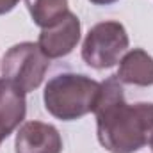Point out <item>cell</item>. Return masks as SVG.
<instances>
[{
  "label": "cell",
  "instance_id": "1",
  "mask_svg": "<svg viewBox=\"0 0 153 153\" xmlns=\"http://www.w3.org/2000/svg\"><path fill=\"white\" fill-rule=\"evenodd\" d=\"M94 107L100 144L111 153H135L153 141V103H126L121 82L109 76L100 82Z\"/></svg>",
  "mask_w": 153,
  "mask_h": 153
},
{
  "label": "cell",
  "instance_id": "2",
  "mask_svg": "<svg viewBox=\"0 0 153 153\" xmlns=\"http://www.w3.org/2000/svg\"><path fill=\"white\" fill-rule=\"evenodd\" d=\"M100 82L80 73H61L48 80L43 93L45 109L61 121H75L94 112Z\"/></svg>",
  "mask_w": 153,
  "mask_h": 153
},
{
  "label": "cell",
  "instance_id": "3",
  "mask_svg": "<svg viewBox=\"0 0 153 153\" xmlns=\"http://www.w3.org/2000/svg\"><path fill=\"white\" fill-rule=\"evenodd\" d=\"M48 66L50 59L41 52L38 43L23 41L4 53L0 75L5 82L27 94L43 84Z\"/></svg>",
  "mask_w": 153,
  "mask_h": 153
},
{
  "label": "cell",
  "instance_id": "4",
  "mask_svg": "<svg viewBox=\"0 0 153 153\" xmlns=\"http://www.w3.org/2000/svg\"><path fill=\"white\" fill-rule=\"evenodd\" d=\"M128 34L119 22H102L91 27L82 45V59L94 70L116 66L128 50Z\"/></svg>",
  "mask_w": 153,
  "mask_h": 153
},
{
  "label": "cell",
  "instance_id": "5",
  "mask_svg": "<svg viewBox=\"0 0 153 153\" xmlns=\"http://www.w3.org/2000/svg\"><path fill=\"white\" fill-rule=\"evenodd\" d=\"M80 41V20L68 11L55 25L41 29L38 45L48 59H61L73 52Z\"/></svg>",
  "mask_w": 153,
  "mask_h": 153
},
{
  "label": "cell",
  "instance_id": "6",
  "mask_svg": "<svg viewBox=\"0 0 153 153\" xmlns=\"http://www.w3.org/2000/svg\"><path fill=\"white\" fill-rule=\"evenodd\" d=\"M62 137L53 125L43 121L23 123L14 139V153H61Z\"/></svg>",
  "mask_w": 153,
  "mask_h": 153
},
{
  "label": "cell",
  "instance_id": "7",
  "mask_svg": "<svg viewBox=\"0 0 153 153\" xmlns=\"http://www.w3.org/2000/svg\"><path fill=\"white\" fill-rule=\"evenodd\" d=\"M25 93L0 78V144L25 119Z\"/></svg>",
  "mask_w": 153,
  "mask_h": 153
},
{
  "label": "cell",
  "instance_id": "8",
  "mask_svg": "<svg viewBox=\"0 0 153 153\" xmlns=\"http://www.w3.org/2000/svg\"><path fill=\"white\" fill-rule=\"evenodd\" d=\"M116 76L121 84L150 87L153 85V57L143 48L128 50L119 61Z\"/></svg>",
  "mask_w": 153,
  "mask_h": 153
},
{
  "label": "cell",
  "instance_id": "9",
  "mask_svg": "<svg viewBox=\"0 0 153 153\" xmlns=\"http://www.w3.org/2000/svg\"><path fill=\"white\" fill-rule=\"evenodd\" d=\"M25 4L32 22L41 29L55 25L70 11L68 0H25Z\"/></svg>",
  "mask_w": 153,
  "mask_h": 153
},
{
  "label": "cell",
  "instance_id": "10",
  "mask_svg": "<svg viewBox=\"0 0 153 153\" xmlns=\"http://www.w3.org/2000/svg\"><path fill=\"white\" fill-rule=\"evenodd\" d=\"M18 4H20V0H0V16L11 13Z\"/></svg>",
  "mask_w": 153,
  "mask_h": 153
},
{
  "label": "cell",
  "instance_id": "11",
  "mask_svg": "<svg viewBox=\"0 0 153 153\" xmlns=\"http://www.w3.org/2000/svg\"><path fill=\"white\" fill-rule=\"evenodd\" d=\"M89 2L94 4V5H111V4H116L119 0H89Z\"/></svg>",
  "mask_w": 153,
  "mask_h": 153
},
{
  "label": "cell",
  "instance_id": "12",
  "mask_svg": "<svg viewBox=\"0 0 153 153\" xmlns=\"http://www.w3.org/2000/svg\"><path fill=\"white\" fill-rule=\"evenodd\" d=\"M150 146H152V150H153V141H152V143H150Z\"/></svg>",
  "mask_w": 153,
  "mask_h": 153
}]
</instances>
